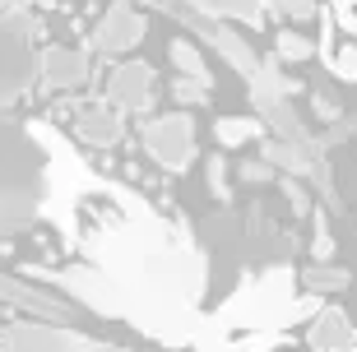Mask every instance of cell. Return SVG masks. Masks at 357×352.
Here are the masks:
<instances>
[{
	"mask_svg": "<svg viewBox=\"0 0 357 352\" xmlns=\"http://www.w3.org/2000/svg\"><path fill=\"white\" fill-rule=\"evenodd\" d=\"M302 283L311 287V292H348V287H353V274L339 269V264H306Z\"/></svg>",
	"mask_w": 357,
	"mask_h": 352,
	"instance_id": "obj_13",
	"label": "cell"
},
{
	"mask_svg": "<svg viewBox=\"0 0 357 352\" xmlns=\"http://www.w3.org/2000/svg\"><path fill=\"white\" fill-rule=\"evenodd\" d=\"M311 116H316L320 125H334V121L344 116V107L334 102V98H325V93H311Z\"/></svg>",
	"mask_w": 357,
	"mask_h": 352,
	"instance_id": "obj_17",
	"label": "cell"
},
{
	"mask_svg": "<svg viewBox=\"0 0 357 352\" xmlns=\"http://www.w3.org/2000/svg\"><path fill=\"white\" fill-rule=\"evenodd\" d=\"M42 195V153L14 125H0V222H24Z\"/></svg>",
	"mask_w": 357,
	"mask_h": 352,
	"instance_id": "obj_1",
	"label": "cell"
},
{
	"mask_svg": "<svg viewBox=\"0 0 357 352\" xmlns=\"http://www.w3.org/2000/svg\"><path fill=\"white\" fill-rule=\"evenodd\" d=\"M237 176H241L246 185H269V181L278 176V171L269 167V162H260V158H255V162H241V167H237Z\"/></svg>",
	"mask_w": 357,
	"mask_h": 352,
	"instance_id": "obj_18",
	"label": "cell"
},
{
	"mask_svg": "<svg viewBox=\"0 0 357 352\" xmlns=\"http://www.w3.org/2000/svg\"><path fill=\"white\" fill-rule=\"evenodd\" d=\"M274 56L283 66H302V61L316 56V42L306 33H297V28H274Z\"/></svg>",
	"mask_w": 357,
	"mask_h": 352,
	"instance_id": "obj_12",
	"label": "cell"
},
{
	"mask_svg": "<svg viewBox=\"0 0 357 352\" xmlns=\"http://www.w3.org/2000/svg\"><path fill=\"white\" fill-rule=\"evenodd\" d=\"M0 352H112L89 339H75L66 329H42V325H10L0 334Z\"/></svg>",
	"mask_w": 357,
	"mask_h": 352,
	"instance_id": "obj_4",
	"label": "cell"
},
{
	"mask_svg": "<svg viewBox=\"0 0 357 352\" xmlns=\"http://www.w3.org/2000/svg\"><path fill=\"white\" fill-rule=\"evenodd\" d=\"M320 14V0H288V19L292 24H311Z\"/></svg>",
	"mask_w": 357,
	"mask_h": 352,
	"instance_id": "obj_20",
	"label": "cell"
},
{
	"mask_svg": "<svg viewBox=\"0 0 357 352\" xmlns=\"http://www.w3.org/2000/svg\"><path fill=\"white\" fill-rule=\"evenodd\" d=\"M172 98L181 107H199L204 98H209V84H195V79H181V75H176L172 79Z\"/></svg>",
	"mask_w": 357,
	"mask_h": 352,
	"instance_id": "obj_16",
	"label": "cell"
},
{
	"mask_svg": "<svg viewBox=\"0 0 357 352\" xmlns=\"http://www.w3.org/2000/svg\"><path fill=\"white\" fill-rule=\"evenodd\" d=\"M204 181H209V195L218 199V204H227V158L223 153L204 158Z\"/></svg>",
	"mask_w": 357,
	"mask_h": 352,
	"instance_id": "obj_15",
	"label": "cell"
},
{
	"mask_svg": "<svg viewBox=\"0 0 357 352\" xmlns=\"http://www.w3.org/2000/svg\"><path fill=\"white\" fill-rule=\"evenodd\" d=\"M209 10H218V14H246L255 24V0H204Z\"/></svg>",
	"mask_w": 357,
	"mask_h": 352,
	"instance_id": "obj_19",
	"label": "cell"
},
{
	"mask_svg": "<svg viewBox=\"0 0 357 352\" xmlns=\"http://www.w3.org/2000/svg\"><path fill=\"white\" fill-rule=\"evenodd\" d=\"M339 28H344L348 38H357V14H353V10H344V14H339Z\"/></svg>",
	"mask_w": 357,
	"mask_h": 352,
	"instance_id": "obj_24",
	"label": "cell"
},
{
	"mask_svg": "<svg viewBox=\"0 0 357 352\" xmlns=\"http://www.w3.org/2000/svg\"><path fill=\"white\" fill-rule=\"evenodd\" d=\"M306 343H311L316 352H357V329H353V320H348V311L330 306V311L316 315Z\"/></svg>",
	"mask_w": 357,
	"mask_h": 352,
	"instance_id": "obj_6",
	"label": "cell"
},
{
	"mask_svg": "<svg viewBox=\"0 0 357 352\" xmlns=\"http://www.w3.org/2000/svg\"><path fill=\"white\" fill-rule=\"evenodd\" d=\"M107 102L116 112H144L153 102V66L144 61H121L107 79Z\"/></svg>",
	"mask_w": 357,
	"mask_h": 352,
	"instance_id": "obj_5",
	"label": "cell"
},
{
	"mask_svg": "<svg viewBox=\"0 0 357 352\" xmlns=\"http://www.w3.org/2000/svg\"><path fill=\"white\" fill-rule=\"evenodd\" d=\"M283 195H288L292 213H311V199H306V190H302L297 181H283Z\"/></svg>",
	"mask_w": 357,
	"mask_h": 352,
	"instance_id": "obj_23",
	"label": "cell"
},
{
	"mask_svg": "<svg viewBox=\"0 0 357 352\" xmlns=\"http://www.w3.org/2000/svg\"><path fill=\"white\" fill-rule=\"evenodd\" d=\"M265 135V125L255 116H218V125H213V139H218V148H241V144H251Z\"/></svg>",
	"mask_w": 357,
	"mask_h": 352,
	"instance_id": "obj_11",
	"label": "cell"
},
{
	"mask_svg": "<svg viewBox=\"0 0 357 352\" xmlns=\"http://www.w3.org/2000/svg\"><path fill=\"white\" fill-rule=\"evenodd\" d=\"M334 5H339V14H344V10H348V0H334Z\"/></svg>",
	"mask_w": 357,
	"mask_h": 352,
	"instance_id": "obj_25",
	"label": "cell"
},
{
	"mask_svg": "<svg viewBox=\"0 0 357 352\" xmlns=\"http://www.w3.org/2000/svg\"><path fill=\"white\" fill-rule=\"evenodd\" d=\"M144 33H149V19L135 10L130 0H116V5L102 14L98 33H93V47L102 56H121V52H130V47H139Z\"/></svg>",
	"mask_w": 357,
	"mask_h": 352,
	"instance_id": "obj_3",
	"label": "cell"
},
{
	"mask_svg": "<svg viewBox=\"0 0 357 352\" xmlns=\"http://www.w3.org/2000/svg\"><path fill=\"white\" fill-rule=\"evenodd\" d=\"M28 79H33V66L24 56V42H10V33H0V102H10Z\"/></svg>",
	"mask_w": 357,
	"mask_h": 352,
	"instance_id": "obj_8",
	"label": "cell"
},
{
	"mask_svg": "<svg viewBox=\"0 0 357 352\" xmlns=\"http://www.w3.org/2000/svg\"><path fill=\"white\" fill-rule=\"evenodd\" d=\"M42 75H47L52 89H79L89 79V61L79 52H47L42 56Z\"/></svg>",
	"mask_w": 357,
	"mask_h": 352,
	"instance_id": "obj_9",
	"label": "cell"
},
{
	"mask_svg": "<svg viewBox=\"0 0 357 352\" xmlns=\"http://www.w3.org/2000/svg\"><path fill=\"white\" fill-rule=\"evenodd\" d=\"M311 260H316V264H330L334 260V236L325 232V227H320L316 241H311Z\"/></svg>",
	"mask_w": 357,
	"mask_h": 352,
	"instance_id": "obj_22",
	"label": "cell"
},
{
	"mask_svg": "<svg viewBox=\"0 0 357 352\" xmlns=\"http://www.w3.org/2000/svg\"><path fill=\"white\" fill-rule=\"evenodd\" d=\"M144 148L149 158L167 171H185V162L195 158V121L185 112H167V116H153L144 125Z\"/></svg>",
	"mask_w": 357,
	"mask_h": 352,
	"instance_id": "obj_2",
	"label": "cell"
},
{
	"mask_svg": "<svg viewBox=\"0 0 357 352\" xmlns=\"http://www.w3.org/2000/svg\"><path fill=\"white\" fill-rule=\"evenodd\" d=\"M75 135L93 148H112L121 144V112L112 102H93V107H79L75 116Z\"/></svg>",
	"mask_w": 357,
	"mask_h": 352,
	"instance_id": "obj_7",
	"label": "cell"
},
{
	"mask_svg": "<svg viewBox=\"0 0 357 352\" xmlns=\"http://www.w3.org/2000/svg\"><path fill=\"white\" fill-rule=\"evenodd\" d=\"M330 66H334V75H339V79H357V47H344Z\"/></svg>",
	"mask_w": 357,
	"mask_h": 352,
	"instance_id": "obj_21",
	"label": "cell"
},
{
	"mask_svg": "<svg viewBox=\"0 0 357 352\" xmlns=\"http://www.w3.org/2000/svg\"><path fill=\"white\" fill-rule=\"evenodd\" d=\"M218 47H223V52H227V61H232V66H237L246 79H255V75H260V66H255V52L246 47V42H237L232 33H227V28L218 33Z\"/></svg>",
	"mask_w": 357,
	"mask_h": 352,
	"instance_id": "obj_14",
	"label": "cell"
},
{
	"mask_svg": "<svg viewBox=\"0 0 357 352\" xmlns=\"http://www.w3.org/2000/svg\"><path fill=\"white\" fill-rule=\"evenodd\" d=\"M167 61L176 66V75H181V79H195V84H209V89H213L209 61H204V52H199L190 38H172V42H167Z\"/></svg>",
	"mask_w": 357,
	"mask_h": 352,
	"instance_id": "obj_10",
	"label": "cell"
}]
</instances>
